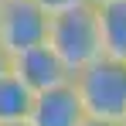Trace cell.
<instances>
[{"mask_svg":"<svg viewBox=\"0 0 126 126\" xmlns=\"http://www.w3.org/2000/svg\"><path fill=\"white\" fill-rule=\"evenodd\" d=\"M14 126H27V123H14Z\"/></svg>","mask_w":126,"mask_h":126,"instance_id":"obj_12","label":"cell"},{"mask_svg":"<svg viewBox=\"0 0 126 126\" xmlns=\"http://www.w3.org/2000/svg\"><path fill=\"white\" fill-rule=\"evenodd\" d=\"M34 106V92L10 72L0 79V126H14V123H27Z\"/></svg>","mask_w":126,"mask_h":126,"instance_id":"obj_7","label":"cell"},{"mask_svg":"<svg viewBox=\"0 0 126 126\" xmlns=\"http://www.w3.org/2000/svg\"><path fill=\"white\" fill-rule=\"evenodd\" d=\"M0 7H3V3H0Z\"/></svg>","mask_w":126,"mask_h":126,"instance_id":"obj_14","label":"cell"},{"mask_svg":"<svg viewBox=\"0 0 126 126\" xmlns=\"http://www.w3.org/2000/svg\"><path fill=\"white\" fill-rule=\"evenodd\" d=\"M48 27L51 14L34 0H7L0 7V44L10 51V58L27 48L48 44Z\"/></svg>","mask_w":126,"mask_h":126,"instance_id":"obj_3","label":"cell"},{"mask_svg":"<svg viewBox=\"0 0 126 126\" xmlns=\"http://www.w3.org/2000/svg\"><path fill=\"white\" fill-rule=\"evenodd\" d=\"M99 14V34H102V55L126 62V0L95 7Z\"/></svg>","mask_w":126,"mask_h":126,"instance_id":"obj_6","label":"cell"},{"mask_svg":"<svg viewBox=\"0 0 126 126\" xmlns=\"http://www.w3.org/2000/svg\"><path fill=\"white\" fill-rule=\"evenodd\" d=\"M0 3H7V0H0Z\"/></svg>","mask_w":126,"mask_h":126,"instance_id":"obj_13","label":"cell"},{"mask_svg":"<svg viewBox=\"0 0 126 126\" xmlns=\"http://www.w3.org/2000/svg\"><path fill=\"white\" fill-rule=\"evenodd\" d=\"M34 3H41L48 14H62V10H72V7H82L89 0H34Z\"/></svg>","mask_w":126,"mask_h":126,"instance_id":"obj_8","label":"cell"},{"mask_svg":"<svg viewBox=\"0 0 126 126\" xmlns=\"http://www.w3.org/2000/svg\"><path fill=\"white\" fill-rule=\"evenodd\" d=\"M92 7H102V3H119V0H89Z\"/></svg>","mask_w":126,"mask_h":126,"instance_id":"obj_11","label":"cell"},{"mask_svg":"<svg viewBox=\"0 0 126 126\" xmlns=\"http://www.w3.org/2000/svg\"><path fill=\"white\" fill-rule=\"evenodd\" d=\"M10 68H14V58H10V51L0 44V79H3V75H10Z\"/></svg>","mask_w":126,"mask_h":126,"instance_id":"obj_9","label":"cell"},{"mask_svg":"<svg viewBox=\"0 0 126 126\" xmlns=\"http://www.w3.org/2000/svg\"><path fill=\"white\" fill-rule=\"evenodd\" d=\"M82 126H119V123H102V119H85Z\"/></svg>","mask_w":126,"mask_h":126,"instance_id":"obj_10","label":"cell"},{"mask_svg":"<svg viewBox=\"0 0 126 126\" xmlns=\"http://www.w3.org/2000/svg\"><path fill=\"white\" fill-rule=\"evenodd\" d=\"M10 72H14L34 95L72 82V72H68L62 65V58L51 51V44H38V48H27L21 55H14V68H10Z\"/></svg>","mask_w":126,"mask_h":126,"instance_id":"obj_4","label":"cell"},{"mask_svg":"<svg viewBox=\"0 0 126 126\" xmlns=\"http://www.w3.org/2000/svg\"><path fill=\"white\" fill-rule=\"evenodd\" d=\"M48 44L62 58V65L72 72V79L102 58V34H99V14L92 3L72 7L62 14H51Z\"/></svg>","mask_w":126,"mask_h":126,"instance_id":"obj_1","label":"cell"},{"mask_svg":"<svg viewBox=\"0 0 126 126\" xmlns=\"http://www.w3.org/2000/svg\"><path fill=\"white\" fill-rule=\"evenodd\" d=\"M85 119L89 116H85V106L79 99L75 82H65L58 89H48V92L34 95L27 126H82Z\"/></svg>","mask_w":126,"mask_h":126,"instance_id":"obj_5","label":"cell"},{"mask_svg":"<svg viewBox=\"0 0 126 126\" xmlns=\"http://www.w3.org/2000/svg\"><path fill=\"white\" fill-rule=\"evenodd\" d=\"M72 82L79 89V99L89 119L126 126V62L102 55L99 62L82 68Z\"/></svg>","mask_w":126,"mask_h":126,"instance_id":"obj_2","label":"cell"}]
</instances>
